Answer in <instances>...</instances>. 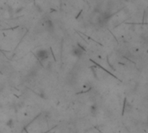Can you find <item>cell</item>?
Here are the masks:
<instances>
[{
  "mask_svg": "<svg viewBox=\"0 0 148 133\" xmlns=\"http://www.w3.org/2000/svg\"><path fill=\"white\" fill-rule=\"evenodd\" d=\"M37 56H38V58L41 61H43V60H46L49 57V55H48L47 51H45V50H40L37 53Z\"/></svg>",
  "mask_w": 148,
  "mask_h": 133,
  "instance_id": "6da1fadb",
  "label": "cell"
},
{
  "mask_svg": "<svg viewBox=\"0 0 148 133\" xmlns=\"http://www.w3.org/2000/svg\"><path fill=\"white\" fill-rule=\"evenodd\" d=\"M74 55L80 57V56L82 55V50L81 48H75V49H74Z\"/></svg>",
  "mask_w": 148,
  "mask_h": 133,
  "instance_id": "7a4b0ae2",
  "label": "cell"
}]
</instances>
